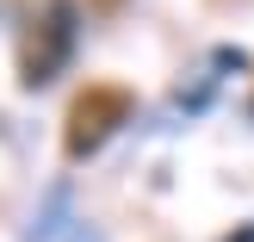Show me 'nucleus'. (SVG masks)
<instances>
[{"mask_svg":"<svg viewBox=\"0 0 254 242\" xmlns=\"http://www.w3.org/2000/svg\"><path fill=\"white\" fill-rule=\"evenodd\" d=\"M124 118H130V93H118V87H87V93L74 99V112H68V156L74 161L93 156Z\"/></svg>","mask_w":254,"mask_h":242,"instance_id":"f257e3e1","label":"nucleus"},{"mask_svg":"<svg viewBox=\"0 0 254 242\" xmlns=\"http://www.w3.org/2000/svg\"><path fill=\"white\" fill-rule=\"evenodd\" d=\"M68 44H74V12L68 6H56L50 12V25H44V44H31L25 50V81H50V75H56V62L68 56Z\"/></svg>","mask_w":254,"mask_h":242,"instance_id":"f03ea898","label":"nucleus"}]
</instances>
